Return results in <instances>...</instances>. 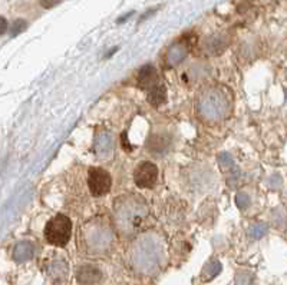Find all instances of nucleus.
I'll use <instances>...</instances> for the list:
<instances>
[{"instance_id": "1", "label": "nucleus", "mask_w": 287, "mask_h": 285, "mask_svg": "<svg viewBox=\"0 0 287 285\" xmlns=\"http://www.w3.org/2000/svg\"><path fill=\"white\" fill-rule=\"evenodd\" d=\"M115 242V232L106 218L96 216L86 221L78 234V247L92 257L108 254Z\"/></svg>"}, {"instance_id": "2", "label": "nucleus", "mask_w": 287, "mask_h": 285, "mask_svg": "<svg viewBox=\"0 0 287 285\" xmlns=\"http://www.w3.org/2000/svg\"><path fill=\"white\" fill-rule=\"evenodd\" d=\"M132 266L143 274L155 272L164 260V244L157 234L148 232L137 238L129 251Z\"/></svg>"}, {"instance_id": "3", "label": "nucleus", "mask_w": 287, "mask_h": 285, "mask_svg": "<svg viewBox=\"0 0 287 285\" xmlns=\"http://www.w3.org/2000/svg\"><path fill=\"white\" fill-rule=\"evenodd\" d=\"M148 207L138 195H121L114 202V216L117 228L123 235L134 234L145 221Z\"/></svg>"}, {"instance_id": "4", "label": "nucleus", "mask_w": 287, "mask_h": 285, "mask_svg": "<svg viewBox=\"0 0 287 285\" xmlns=\"http://www.w3.org/2000/svg\"><path fill=\"white\" fill-rule=\"evenodd\" d=\"M197 111L207 122H221L231 112V97L221 88H208L198 97Z\"/></svg>"}, {"instance_id": "5", "label": "nucleus", "mask_w": 287, "mask_h": 285, "mask_svg": "<svg viewBox=\"0 0 287 285\" xmlns=\"http://www.w3.org/2000/svg\"><path fill=\"white\" fill-rule=\"evenodd\" d=\"M72 235V221L63 214L50 218L45 227V238L50 245L65 247Z\"/></svg>"}, {"instance_id": "6", "label": "nucleus", "mask_w": 287, "mask_h": 285, "mask_svg": "<svg viewBox=\"0 0 287 285\" xmlns=\"http://www.w3.org/2000/svg\"><path fill=\"white\" fill-rule=\"evenodd\" d=\"M88 187L94 196L106 195L112 187V178L108 171L102 168H89L88 171Z\"/></svg>"}, {"instance_id": "7", "label": "nucleus", "mask_w": 287, "mask_h": 285, "mask_svg": "<svg viewBox=\"0 0 287 285\" xmlns=\"http://www.w3.org/2000/svg\"><path fill=\"white\" fill-rule=\"evenodd\" d=\"M157 179H158V168L155 164L148 161L141 162L134 172V181L140 188H152Z\"/></svg>"}, {"instance_id": "8", "label": "nucleus", "mask_w": 287, "mask_h": 285, "mask_svg": "<svg viewBox=\"0 0 287 285\" xmlns=\"http://www.w3.org/2000/svg\"><path fill=\"white\" fill-rule=\"evenodd\" d=\"M137 83L141 89H145V91H151L154 89L155 86L161 85V79H160V73L158 71L151 66V65H146L141 68V71L138 72V77H137Z\"/></svg>"}, {"instance_id": "9", "label": "nucleus", "mask_w": 287, "mask_h": 285, "mask_svg": "<svg viewBox=\"0 0 287 285\" xmlns=\"http://www.w3.org/2000/svg\"><path fill=\"white\" fill-rule=\"evenodd\" d=\"M188 55V43L185 40H180L177 43H174L171 48L168 49L167 56H165V62L167 66L169 68H175L178 66Z\"/></svg>"}, {"instance_id": "10", "label": "nucleus", "mask_w": 287, "mask_h": 285, "mask_svg": "<svg viewBox=\"0 0 287 285\" xmlns=\"http://www.w3.org/2000/svg\"><path fill=\"white\" fill-rule=\"evenodd\" d=\"M101 278H102V272L95 265H91V264H85L79 266L76 271V280L81 285H94Z\"/></svg>"}, {"instance_id": "11", "label": "nucleus", "mask_w": 287, "mask_h": 285, "mask_svg": "<svg viewBox=\"0 0 287 285\" xmlns=\"http://www.w3.org/2000/svg\"><path fill=\"white\" fill-rule=\"evenodd\" d=\"M227 45H228V39L224 35H214L204 40L203 52L208 56H217L226 50Z\"/></svg>"}, {"instance_id": "12", "label": "nucleus", "mask_w": 287, "mask_h": 285, "mask_svg": "<svg viewBox=\"0 0 287 285\" xmlns=\"http://www.w3.org/2000/svg\"><path fill=\"white\" fill-rule=\"evenodd\" d=\"M96 155L98 156H106L111 153V151L114 149V136L106 132V131H101L98 132L95 136V145H94Z\"/></svg>"}, {"instance_id": "13", "label": "nucleus", "mask_w": 287, "mask_h": 285, "mask_svg": "<svg viewBox=\"0 0 287 285\" xmlns=\"http://www.w3.org/2000/svg\"><path fill=\"white\" fill-rule=\"evenodd\" d=\"M12 257L16 262H26L32 260L35 257V245L29 241L18 242L13 248Z\"/></svg>"}, {"instance_id": "14", "label": "nucleus", "mask_w": 287, "mask_h": 285, "mask_svg": "<svg viewBox=\"0 0 287 285\" xmlns=\"http://www.w3.org/2000/svg\"><path fill=\"white\" fill-rule=\"evenodd\" d=\"M169 138H168L167 135H164V133H157V135H152L149 139H148V142H146V148L152 152V153H157V155H160V153H165L168 151V148H169Z\"/></svg>"}, {"instance_id": "15", "label": "nucleus", "mask_w": 287, "mask_h": 285, "mask_svg": "<svg viewBox=\"0 0 287 285\" xmlns=\"http://www.w3.org/2000/svg\"><path fill=\"white\" fill-rule=\"evenodd\" d=\"M68 264L63 261V260H53L52 262H49L48 265V274L50 278L59 281V280H63L66 275H68Z\"/></svg>"}, {"instance_id": "16", "label": "nucleus", "mask_w": 287, "mask_h": 285, "mask_svg": "<svg viewBox=\"0 0 287 285\" xmlns=\"http://www.w3.org/2000/svg\"><path fill=\"white\" fill-rule=\"evenodd\" d=\"M165 100H167V89H165V86L163 83L158 85V86H155L154 89H151L148 92V102L152 106H160Z\"/></svg>"}, {"instance_id": "17", "label": "nucleus", "mask_w": 287, "mask_h": 285, "mask_svg": "<svg viewBox=\"0 0 287 285\" xmlns=\"http://www.w3.org/2000/svg\"><path fill=\"white\" fill-rule=\"evenodd\" d=\"M188 77H190V82H197V80H203L205 79L208 75H210V68L204 63H197L194 65L190 71L187 72Z\"/></svg>"}, {"instance_id": "18", "label": "nucleus", "mask_w": 287, "mask_h": 285, "mask_svg": "<svg viewBox=\"0 0 287 285\" xmlns=\"http://www.w3.org/2000/svg\"><path fill=\"white\" fill-rule=\"evenodd\" d=\"M221 269H223V265H221V262L217 261H210L205 266H204V269H203V274H201V277H203V280L204 281H211V280H214L215 277L221 272Z\"/></svg>"}, {"instance_id": "19", "label": "nucleus", "mask_w": 287, "mask_h": 285, "mask_svg": "<svg viewBox=\"0 0 287 285\" xmlns=\"http://www.w3.org/2000/svg\"><path fill=\"white\" fill-rule=\"evenodd\" d=\"M271 221L274 224L276 228L285 229L287 227V214L283 208H274V211L271 212Z\"/></svg>"}, {"instance_id": "20", "label": "nucleus", "mask_w": 287, "mask_h": 285, "mask_svg": "<svg viewBox=\"0 0 287 285\" xmlns=\"http://www.w3.org/2000/svg\"><path fill=\"white\" fill-rule=\"evenodd\" d=\"M268 232V225L266 222H256L248 228V235L253 239H262Z\"/></svg>"}, {"instance_id": "21", "label": "nucleus", "mask_w": 287, "mask_h": 285, "mask_svg": "<svg viewBox=\"0 0 287 285\" xmlns=\"http://www.w3.org/2000/svg\"><path fill=\"white\" fill-rule=\"evenodd\" d=\"M218 164L220 167L223 168L224 171H233L234 169V161H233V156L228 153V152H221L218 155Z\"/></svg>"}, {"instance_id": "22", "label": "nucleus", "mask_w": 287, "mask_h": 285, "mask_svg": "<svg viewBox=\"0 0 287 285\" xmlns=\"http://www.w3.org/2000/svg\"><path fill=\"white\" fill-rule=\"evenodd\" d=\"M266 184H267V187H268L270 190H277L283 187V178H282V175H280V173L274 172V173H271V175L267 178Z\"/></svg>"}, {"instance_id": "23", "label": "nucleus", "mask_w": 287, "mask_h": 285, "mask_svg": "<svg viewBox=\"0 0 287 285\" xmlns=\"http://www.w3.org/2000/svg\"><path fill=\"white\" fill-rule=\"evenodd\" d=\"M26 27H27L26 20H22V19L15 20L13 23L10 24V36H18L19 33H22L23 30H26Z\"/></svg>"}, {"instance_id": "24", "label": "nucleus", "mask_w": 287, "mask_h": 285, "mask_svg": "<svg viewBox=\"0 0 287 285\" xmlns=\"http://www.w3.org/2000/svg\"><path fill=\"white\" fill-rule=\"evenodd\" d=\"M236 285H253V275L247 271H240L236 278Z\"/></svg>"}, {"instance_id": "25", "label": "nucleus", "mask_w": 287, "mask_h": 285, "mask_svg": "<svg viewBox=\"0 0 287 285\" xmlns=\"http://www.w3.org/2000/svg\"><path fill=\"white\" fill-rule=\"evenodd\" d=\"M236 204H237V207H239L240 209H247L248 207H250V204H251V199H250V196L247 195V193H243V192H240L237 193V196H236Z\"/></svg>"}, {"instance_id": "26", "label": "nucleus", "mask_w": 287, "mask_h": 285, "mask_svg": "<svg viewBox=\"0 0 287 285\" xmlns=\"http://www.w3.org/2000/svg\"><path fill=\"white\" fill-rule=\"evenodd\" d=\"M62 0H41V6L45 9H52L55 6H58Z\"/></svg>"}, {"instance_id": "27", "label": "nucleus", "mask_w": 287, "mask_h": 285, "mask_svg": "<svg viewBox=\"0 0 287 285\" xmlns=\"http://www.w3.org/2000/svg\"><path fill=\"white\" fill-rule=\"evenodd\" d=\"M6 29H7V20L4 18H1V30H0V33L4 35L6 33Z\"/></svg>"}, {"instance_id": "28", "label": "nucleus", "mask_w": 287, "mask_h": 285, "mask_svg": "<svg viewBox=\"0 0 287 285\" xmlns=\"http://www.w3.org/2000/svg\"><path fill=\"white\" fill-rule=\"evenodd\" d=\"M132 15H134V12H129L128 15H125V16H122V18H120V19H118V23H122L123 20H128V19H129V18H131Z\"/></svg>"}, {"instance_id": "29", "label": "nucleus", "mask_w": 287, "mask_h": 285, "mask_svg": "<svg viewBox=\"0 0 287 285\" xmlns=\"http://www.w3.org/2000/svg\"><path fill=\"white\" fill-rule=\"evenodd\" d=\"M285 202H286V204H287V190H286V192H285Z\"/></svg>"}, {"instance_id": "30", "label": "nucleus", "mask_w": 287, "mask_h": 285, "mask_svg": "<svg viewBox=\"0 0 287 285\" xmlns=\"http://www.w3.org/2000/svg\"><path fill=\"white\" fill-rule=\"evenodd\" d=\"M286 96H287V91H286Z\"/></svg>"}, {"instance_id": "31", "label": "nucleus", "mask_w": 287, "mask_h": 285, "mask_svg": "<svg viewBox=\"0 0 287 285\" xmlns=\"http://www.w3.org/2000/svg\"><path fill=\"white\" fill-rule=\"evenodd\" d=\"M286 239H287V234H286Z\"/></svg>"}]
</instances>
